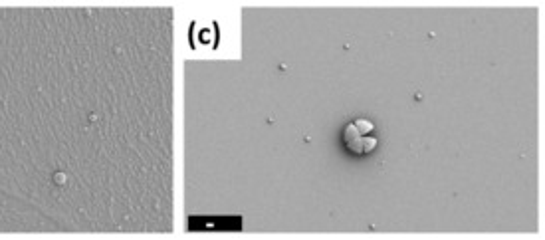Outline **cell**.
<instances>
[{
    "label": "cell",
    "instance_id": "1",
    "mask_svg": "<svg viewBox=\"0 0 545 240\" xmlns=\"http://www.w3.org/2000/svg\"><path fill=\"white\" fill-rule=\"evenodd\" d=\"M371 129L373 125L365 120L355 121L353 125H349L345 129V143L349 145V149H353L355 153H369L377 145L375 137L365 135Z\"/></svg>",
    "mask_w": 545,
    "mask_h": 240
}]
</instances>
